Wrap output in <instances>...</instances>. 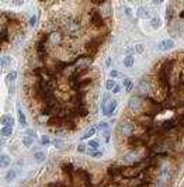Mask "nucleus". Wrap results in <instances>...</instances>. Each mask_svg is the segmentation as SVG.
<instances>
[{"label": "nucleus", "mask_w": 184, "mask_h": 187, "mask_svg": "<svg viewBox=\"0 0 184 187\" xmlns=\"http://www.w3.org/2000/svg\"><path fill=\"white\" fill-rule=\"evenodd\" d=\"M136 92H138V94L141 96V97L148 96L149 92H151V83H149V80H146V79H141L139 83H138V87H136Z\"/></svg>", "instance_id": "f257e3e1"}, {"label": "nucleus", "mask_w": 184, "mask_h": 187, "mask_svg": "<svg viewBox=\"0 0 184 187\" xmlns=\"http://www.w3.org/2000/svg\"><path fill=\"white\" fill-rule=\"evenodd\" d=\"M119 134L124 135V137H131L132 132H134V124L131 121H125L119 125Z\"/></svg>", "instance_id": "f03ea898"}, {"label": "nucleus", "mask_w": 184, "mask_h": 187, "mask_svg": "<svg viewBox=\"0 0 184 187\" xmlns=\"http://www.w3.org/2000/svg\"><path fill=\"white\" fill-rule=\"evenodd\" d=\"M141 106H142V100H141V97H138V96H132V97L128 100V107H129L132 111H135V113L141 110Z\"/></svg>", "instance_id": "7ed1b4c3"}, {"label": "nucleus", "mask_w": 184, "mask_h": 187, "mask_svg": "<svg viewBox=\"0 0 184 187\" xmlns=\"http://www.w3.org/2000/svg\"><path fill=\"white\" fill-rule=\"evenodd\" d=\"M91 23L94 25H97V27H103L104 25V20H103V17L98 10H93L91 11Z\"/></svg>", "instance_id": "20e7f679"}, {"label": "nucleus", "mask_w": 184, "mask_h": 187, "mask_svg": "<svg viewBox=\"0 0 184 187\" xmlns=\"http://www.w3.org/2000/svg\"><path fill=\"white\" fill-rule=\"evenodd\" d=\"M115 108H117V100H110L108 104L103 108V114H104L106 117H110V115H113Z\"/></svg>", "instance_id": "39448f33"}, {"label": "nucleus", "mask_w": 184, "mask_h": 187, "mask_svg": "<svg viewBox=\"0 0 184 187\" xmlns=\"http://www.w3.org/2000/svg\"><path fill=\"white\" fill-rule=\"evenodd\" d=\"M66 31H68V34H70V35H76V34L79 33V24L76 21L66 23Z\"/></svg>", "instance_id": "423d86ee"}, {"label": "nucleus", "mask_w": 184, "mask_h": 187, "mask_svg": "<svg viewBox=\"0 0 184 187\" xmlns=\"http://www.w3.org/2000/svg\"><path fill=\"white\" fill-rule=\"evenodd\" d=\"M159 176H160V180H162V182H169V180H170V177H172V172H170V167L163 166L162 169H160Z\"/></svg>", "instance_id": "0eeeda50"}, {"label": "nucleus", "mask_w": 184, "mask_h": 187, "mask_svg": "<svg viewBox=\"0 0 184 187\" xmlns=\"http://www.w3.org/2000/svg\"><path fill=\"white\" fill-rule=\"evenodd\" d=\"M173 47H174V41L173 40H163L159 42V47H157V48H159L160 51H169V49H172Z\"/></svg>", "instance_id": "6e6552de"}, {"label": "nucleus", "mask_w": 184, "mask_h": 187, "mask_svg": "<svg viewBox=\"0 0 184 187\" xmlns=\"http://www.w3.org/2000/svg\"><path fill=\"white\" fill-rule=\"evenodd\" d=\"M138 17L139 18H149V17H151L149 8L145 7V6H139L138 7Z\"/></svg>", "instance_id": "1a4fd4ad"}, {"label": "nucleus", "mask_w": 184, "mask_h": 187, "mask_svg": "<svg viewBox=\"0 0 184 187\" xmlns=\"http://www.w3.org/2000/svg\"><path fill=\"white\" fill-rule=\"evenodd\" d=\"M2 125L13 128V125H14V118H13L11 115H3V117H2Z\"/></svg>", "instance_id": "9d476101"}, {"label": "nucleus", "mask_w": 184, "mask_h": 187, "mask_svg": "<svg viewBox=\"0 0 184 187\" xmlns=\"http://www.w3.org/2000/svg\"><path fill=\"white\" fill-rule=\"evenodd\" d=\"M37 51H38L40 58H41V59H44V58H45V55H46L45 42H44V41H41V42H38V44H37Z\"/></svg>", "instance_id": "9b49d317"}, {"label": "nucleus", "mask_w": 184, "mask_h": 187, "mask_svg": "<svg viewBox=\"0 0 184 187\" xmlns=\"http://www.w3.org/2000/svg\"><path fill=\"white\" fill-rule=\"evenodd\" d=\"M0 163H2V167H3V169H6V167L10 166L11 159H10V156H8V155H2V156H0Z\"/></svg>", "instance_id": "f8f14e48"}, {"label": "nucleus", "mask_w": 184, "mask_h": 187, "mask_svg": "<svg viewBox=\"0 0 184 187\" xmlns=\"http://www.w3.org/2000/svg\"><path fill=\"white\" fill-rule=\"evenodd\" d=\"M18 122H20V125L21 127H25L27 125V120H25V115H24V113H23V110H21V107L18 106Z\"/></svg>", "instance_id": "ddd939ff"}, {"label": "nucleus", "mask_w": 184, "mask_h": 187, "mask_svg": "<svg viewBox=\"0 0 184 187\" xmlns=\"http://www.w3.org/2000/svg\"><path fill=\"white\" fill-rule=\"evenodd\" d=\"M124 87H125V90L129 93V92L134 89V82H132L129 77H124Z\"/></svg>", "instance_id": "4468645a"}, {"label": "nucleus", "mask_w": 184, "mask_h": 187, "mask_svg": "<svg viewBox=\"0 0 184 187\" xmlns=\"http://www.w3.org/2000/svg\"><path fill=\"white\" fill-rule=\"evenodd\" d=\"M97 132V128L96 127H93V128H90V130H87L84 134L82 135V141H84V139H89V138H91V135H94Z\"/></svg>", "instance_id": "2eb2a0df"}, {"label": "nucleus", "mask_w": 184, "mask_h": 187, "mask_svg": "<svg viewBox=\"0 0 184 187\" xmlns=\"http://www.w3.org/2000/svg\"><path fill=\"white\" fill-rule=\"evenodd\" d=\"M124 66L125 68H132L134 66V56L132 55H127L124 58Z\"/></svg>", "instance_id": "dca6fc26"}, {"label": "nucleus", "mask_w": 184, "mask_h": 187, "mask_svg": "<svg viewBox=\"0 0 184 187\" xmlns=\"http://www.w3.org/2000/svg\"><path fill=\"white\" fill-rule=\"evenodd\" d=\"M16 175H17V172L14 170V169H10V170L6 173V176H4V180H6V182H11V180L16 177Z\"/></svg>", "instance_id": "f3484780"}, {"label": "nucleus", "mask_w": 184, "mask_h": 187, "mask_svg": "<svg viewBox=\"0 0 184 187\" xmlns=\"http://www.w3.org/2000/svg\"><path fill=\"white\" fill-rule=\"evenodd\" d=\"M34 159H35L37 163L44 162V160H45V153H44V152H35V153H34Z\"/></svg>", "instance_id": "a211bd4d"}, {"label": "nucleus", "mask_w": 184, "mask_h": 187, "mask_svg": "<svg viewBox=\"0 0 184 187\" xmlns=\"http://www.w3.org/2000/svg\"><path fill=\"white\" fill-rule=\"evenodd\" d=\"M34 143V138H31V137H24L23 138V145H24L25 148H31Z\"/></svg>", "instance_id": "6ab92c4d"}, {"label": "nucleus", "mask_w": 184, "mask_h": 187, "mask_svg": "<svg viewBox=\"0 0 184 187\" xmlns=\"http://www.w3.org/2000/svg\"><path fill=\"white\" fill-rule=\"evenodd\" d=\"M89 147L91 148V150H98V148H100V141H97V139H90V141H89Z\"/></svg>", "instance_id": "aec40b11"}, {"label": "nucleus", "mask_w": 184, "mask_h": 187, "mask_svg": "<svg viewBox=\"0 0 184 187\" xmlns=\"http://www.w3.org/2000/svg\"><path fill=\"white\" fill-rule=\"evenodd\" d=\"M151 25L155 30L160 28V18H159V17H152V18H151Z\"/></svg>", "instance_id": "412c9836"}, {"label": "nucleus", "mask_w": 184, "mask_h": 187, "mask_svg": "<svg viewBox=\"0 0 184 187\" xmlns=\"http://www.w3.org/2000/svg\"><path fill=\"white\" fill-rule=\"evenodd\" d=\"M13 132V128H8V127H2V137L3 138H7L10 137Z\"/></svg>", "instance_id": "4be33fe9"}, {"label": "nucleus", "mask_w": 184, "mask_h": 187, "mask_svg": "<svg viewBox=\"0 0 184 187\" xmlns=\"http://www.w3.org/2000/svg\"><path fill=\"white\" fill-rule=\"evenodd\" d=\"M135 156H136V155L134 153V152H131V153H128V155H125V156H124V160H125V162H128V163H134L136 160Z\"/></svg>", "instance_id": "5701e85b"}, {"label": "nucleus", "mask_w": 184, "mask_h": 187, "mask_svg": "<svg viewBox=\"0 0 184 187\" xmlns=\"http://www.w3.org/2000/svg\"><path fill=\"white\" fill-rule=\"evenodd\" d=\"M8 65H10V58L3 55V56H2V68L6 69V68H8Z\"/></svg>", "instance_id": "b1692460"}, {"label": "nucleus", "mask_w": 184, "mask_h": 187, "mask_svg": "<svg viewBox=\"0 0 184 187\" xmlns=\"http://www.w3.org/2000/svg\"><path fill=\"white\" fill-rule=\"evenodd\" d=\"M96 128H97V131H107L108 130V124L107 122H98V125H96Z\"/></svg>", "instance_id": "393cba45"}, {"label": "nucleus", "mask_w": 184, "mask_h": 187, "mask_svg": "<svg viewBox=\"0 0 184 187\" xmlns=\"http://www.w3.org/2000/svg\"><path fill=\"white\" fill-rule=\"evenodd\" d=\"M115 86H117V85H115V82L113 80V79H110V80H107V82H106V89H107V90H113Z\"/></svg>", "instance_id": "a878e982"}, {"label": "nucleus", "mask_w": 184, "mask_h": 187, "mask_svg": "<svg viewBox=\"0 0 184 187\" xmlns=\"http://www.w3.org/2000/svg\"><path fill=\"white\" fill-rule=\"evenodd\" d=\"M52 143L55 145V148H58V149H62V148H63V145H65V143H63V141H61V139H53Z\"/></svg>", "instance_id": "bb28decb"}, {"label": "nucleus", "mask_w": 184, "mask_h": 187, "mask_svg": "<svg viewBox=\"0 0 184 187\" xmlns=\"http://www.w3.org/2000/svg\"><path fill=\"white\" fill-rule=\"evenodd\" d=\"M76 110H78V114H79V115H86V114H87L86 107H83L82 104H79V106H78V108H76Z\"/></svg>", "instance_id": "cd10ccee"}, {"label": "nucleus", "mask_w": 184, "mask_h": 187, "mask_svg": "<svg viewBox=\"0 0 184 187\" xmlns=\"http://www.w3.org/2000/svg\"><path fill=\"white\" fill-rule=\"evenodd\" d=\"M6 79H7L8 83H13V82L17 79V73H16V72H11V73L7 75V77H6Z\"/></svg>", "instance_id": "c85d7f7f"}, {"label": "nucleus", "mask_w": 184, "mask_h": 187, "mask_svg": "<svg viewBox=\"0 0 184 187\" xmlns=\"http://www.w3.org/2000/svg\"><path fill=\"white\" fill-rule=\"evenodd\" d=\"M90 156L91 158H101L103 152L101 150H90Z\"/></svg>", "instance_id": "c756f323"}, {"label": "nucleus", "mask_w": 184, "mask_h": 187, "mask_svg": "<svg viewBox=\"0 0 184 187\" xmlns=\"http://www.w3.org/2000/svg\"><path fill=\"white\" fill-rule=\"evenodd\" d=\"M41 143H42V145H48V143H51V139H49L48 135H42Z\"/></svg>", "instance_id": "7c9ffc66"}, {"label": "nucleus", "mask_w": 184, "mask_h": 187, "mask_svg": "<svg viewBox=\"0 0 184 187\" xmlns=\"http://www.w3.org/2000/svg\"><path fill=\"white\" fill-rule=\"evenodd\" d=\"M143 49H145V47H143V44H136V45H135V52H138V53H142V52H143Z\"/></svg>", "instance_id": "2f4dec72"}, {"label": "nucleus", "mask_w": 184, "mask_h": 187, "mask_svg": "<svg viewBox=\"0 0 184 187\" xmlns=\"http://www.w3.org/2000/svg\"><path fill=\"white\" fill-rule=\"evenodd\" d=\"M25 137H31V138H35L37 135H35V131H34V130H27V131H25Z\"/></svg>", "instance_id": "473e14b6"}, {"label": "nucleus", "mask_w": 184, "mask_h": 187, "mask_svg": "<svg viewBox=\"0 0 184 187\" xmlns=\"http://www.w3.org/2000/svg\"><path fill=\"white\" fill-rule=\"evenodd\" d=\"M103 138H104V141H106V142H108V141H110V131H108V130L103 131Z\"/></svg>", "instance_id": "72a5a7b5"}, {"label": "nucleus", "mask_w": 184, "mask_h": 187, "mask_svg": "<svg viewBox=\"0 0 184 187\" xmlns=\"http://www.w3.org/2000/svg\"><path fill=\"white\" fill-rule=\"evenodd\" d=\"M62 167H63V170H65L66 173H69V175H70V169H72L73 166H72V165H69V163H66V165H63Z\"/></svg>", "instance_id": "f704fd0d"}, {"label": "nucleus", "mask_w": 184, "mask_h": 187, "mask_svg": "<svg viewBox=\"0 0 184 187\" xmlns=\"http://www.w3.org/2000/svg\"><path fill=\"white\" fill-rule=\"evenodd\" d=\"M78 150H79V152H80V153H84V152H86V145H83V143H80V145H79V147H78Z\"/></svg>", "instance_id": "c9c22d12"}, {"label": "nucleus", "mask_w": 184, "mask_h": 187, "mask_svg": "<svg viewBox=\"0 0 184 187\" xmlns=\"http://www.w3.org/2000/svg\"><path fill=\"white\" fill-rule=\"evenodd\" d=\"M35 21H37V17H35V16H33V17H31V18H30V23H28V24H30V27H34V25H35Z\"/></svg>", "instance_id": "e433bc0d"}, {"label": "nucleus", "mask_w": 184, "mask_h": 187, "mask_svg": "<svg viewBox=\"0 0 184 187\" xmlns=\"http://www.w3.org/2000/svg\"><path fill=\"white\" fill-rule=\"evenodd\" d=\"M119 92H121V86H119V85H117V86H115V87H114V89H113V93H114V94H117V93H119Z\"/></svg>", "instance_id": "4c0bfd02"}, {"label": "nucleus", "mask_w": 184, "mask_h": 187, "mask_svg": "<svg viewBox=\"0 0 184 187\" xmlns=\"http://www.w3.org/2000/svg\"><path fill=\"white\" fill-rule=\"evenodd\" d=\"M111 76H113V77H117V76H122V75L119 73L118 70H113V72H111Z\"/></svg>", "instance_id": "58836bf2"}, {"label": "nucleus", "mask_w": 184, "mask_h": 187, "mask_svg": "<svg viewBox=\"0 0 184 187\" xmlns=\"http://www.w3.org/2000/svg\"><path fill=\"white\" fill-rule=\"evenodd\" d=\"M124 10H125V14H127V16H129V17L132 16V10H131L129 7H125Z\"/></svg>", "instance_id": "ea45409f"}, {"label": "nucleus", "mask_w": 184, "mask_h": 187, "mask_svg": "<svg viewBox=\"0 0 184 187\" xmlns=\"http://www.w3.org/2000/svg\"><path fill=\"white\" fill-rule=\"evenodd\" d=\"M172 20V8L167 7V21Z\"/></svg>", "instance_id": "a19ab883"}, {"label": "nucleus", "mask_w": 184, "mask_h": 187, "mask_svg": "<svg viewBox=\"0 0 184 187\" xmlns=\"http://www.w3.org/2000/svg\"><path fill=\"white\" fill-rule=\"evenodd\" d=\"M110 65H111V58H107V61H106V66H107V68H110Z\"/></svg>", "instance_id": "79ce46f5"}, {"label": "nucleus", "mask_w": 184, "mask_h": 187, "mask_svg": "<svg viewBox=\"0 0 184 187\" xmlns=\"http://www.w3.org/2000/svg\"><path fill=\"white\" fill-rule=\"evenodd\" d=\"M8 93H10V94H13V93H14V85H11V86H10V90H8Z\"/></svg>", "instance_id": "37998d69"}, {"label": "nucleus", "mask_w": 184, "mask_h": 187, "mask_svg": "<svg viewBox=\"0 0 184 187\" xmlns=\"http://www.w3.org/2000/svg\"><path fill=\"white\" fill-rule=\"evenodd\" d=\"M48 187H58L55 183H51V184H48Z\"/></svg>", "instance_id": "c03bdc74"}]
</instances>
